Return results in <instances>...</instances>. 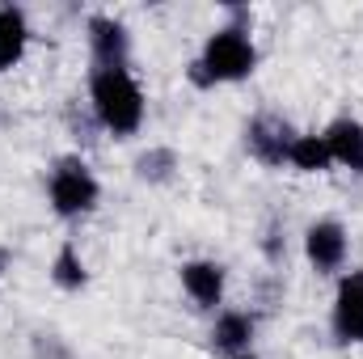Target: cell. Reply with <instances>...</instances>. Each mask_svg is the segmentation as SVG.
<instances>
[{
    "label": "cell",
    "mask_w": 363,
    "mask_h": 359,
    "mask_svg": "<svg viewBox=\"0 0 363 359\" xmlns=\"http://www.w3.org/2000/svg\"><path fill=\"white\" fill-rule=\"evenodd\" d=\"M0 270H4V263H0Z\"/></svg>",
    "instance_id": "cell-16"
},
{
    "label": "cell",
    "mask_w": 363,
    "mask_h": 359,
    "mask_svg": "<svg viewBox=\"0 0 363 359\" xmlns=\"http://www.w3.org/2000/svg\"><path fill=\"white\" fill-rule=\"evenodd\" d=\"M237 359H254V355H237Z\"/></svg>",
    "instance_id": "cell-15"
},
{
    "label": "cell",
    "mask_w": 363,
    "mask_h": 359,
    "mask_svg": "<svg viewBox=\"0 0 363 359\" xmlns=\"http://www.w3.org/2000/svg\"><path fill=\"white\" fill-rule=\"evenodd\" d=\"M89 110L101 131H110L114 140H131L144 127L148 97L140 89V81L131 77V68H93Z\"/></svg>",
    "instance_id": "cell-1"
},
{
    "label": "cell",
    "mask_w": 363,
    "mask_h": 359,
    "mask_svg": "<svg viewBox=\"0 0 363 359\" xmlns=\"http://www.w3.org/2000/svg\"><path fill=\"white\" fill-rule=\"evenodd\" d=\"M30 47V21L17 4H0V72L17 68Z\"/></svg>",
    "instance_id": "cell-11"
},
{
    "label": "cell",
    "mask_w": 363,
    "mask_h": 359,
    "mask_svg": "<svg viewBox=\"0 0 363 359\" xmlns=\"http://www.w3.org/2000/svg\"><path fill=\"white\" fill-rule=\"evenodd\" d=\"M85 34H89L93 68H127V60H131V30H127V21H118L114 13H93L85 21Z\"/></svg>",
    "instance_id": "cell-6"
},
{
    "label": "cell",
    "mask_w": 363,
    "mask_h": 359,
    "mask_svg": "<svg viewBox=\"0 0 363 359\" xmlns=\"http://www.w3.org/2000/svg\"><path fill=\"white\" fill-rule=\"evenodd\" d=\"M174 170H178V153L165 148V144H157V148H148V153L135 157V178L148 182V186H165V182L174 178Z\"/></svg>",
    "instance_id": "cell-14"
},
{
    "label": "cell",
    "mask_w": 363,
    "mask_h": 359,
    "mask_svg": "<svg viewBox=\"0 0 363 359\" xmlns=\"http://www.w3.org/2000/svg\"><path fill=\"white\" fill-rule=\"evenodd\" d=\"M321 140H325L334 165H342V170H351V174L363 178V123L359 118H351V114L334 118V123L321 131Z\"/></svg>",
    "instance_id": "cell-10"
},
{
    "label": "cell",
    "mask_w": 363,
    "mask_h": 359,
    "mask_svg": "<svg viewBox=\"0 0 363 359\" xmlns=\"http://www.w3.org/2000/svg\"><path fill=\"white\" fill-rule=\"evenodd\" d=\"M300 131L283 118V114H274V110H262V114H254L250 123H245V148H250V157L258 161V165H267V170H283L287 165V153H291V140H296Z\"/></svg>",
    "instance_id": "cell-4"
},
{
    "label": "cell",
    "mask_w": 363,
    "mask_h": 359,
    "mask_svg": "<svg viewBox=\"0 0 363 359\" xmlns=\"http://www.w3.org/2000/svg\"><path fill=\"white\" fill-rule=\"evenodd\" d=\"M182 292L199 304V309H216L224 300V283H228V270L220 267L216 258H190L182 263Z\"/></svg>",
    "instance_id": "cell-8"
},
{
    "label": "cell",
    "mask_w": 363,
    "mask_h": 359,
    "mask_svg": "<svg viewBox=\"0 0 363 359\" xmlns=\"http://www.w3.org/2000/svg\"><path fill=\"white\" fill-rule=\"evenodd\" d=\"M347 254H351V237L338 220H313L304 228V258L317 275H334V270L347 267Z\"/></svg>",
    "instance_id": "cell-7"
},
{
    "label": "cell",
    "mask_w": 363,
    "mask_h": 359,
    "mask_svg": "<svg viewBox=\"0 0 363 359\" xmlns=\"http://www.w3.org/2000/svg\"><path fill=\"white\" fill-rule=\"evenodd\" d=\"M287 165H291L296 174H330V170H334L330 148H325V140H321L317 131H300V136L291 140Z\"/></svg>",
    "instance_id": "cell-12"
},
{
    "label": "cell",
    "mask_w": 363,
    "mask_h": 359,
    "mask_svg": "<svg viewBox=\"0 0 363 359\" xmlns=\"http://www.w3.org/2000/svg\"><path fill=\"white\" fill-rule=\"evenodd\" d=\"M51 283L60 292H81L89 283V267H85V258H81V250L72 241H64L55 250V258H51Z\"/></svg>",
    "instance_id": "cell-13"
},
{
    "label": "cell",
    "mask_w": 363,
    "mask_h": 359,
    "mask_svg": "<svg viewBox=\"0 0 363 359\" xmlns=\"http://www.w3.org/2000/svg\"><path fill=\"white\" fill-rule=\"evenodd\" d=\"M199 68L207 72L211 85H237L258 72V47L245 26H216L199 51Z\"/></svg>",
    "instance_id": "cell-2"
},
{
    "label": "cell",
    "mask_w": 363,
    "mask_h": 359,
    "mask_svg": "<svg viewBox=\"0 0 363 359\" xmlns=\"http://www.w3.org/2000/svg\"><path fill=\"white\" fill-rule=\"evenodd\" d=\"M330 330L338 343L363 347V270H347L334 287V309H330Z\"/></svg>",
    "instance_id": "cell-5"
},
{
    "label": "cell",
    "mask_w": 363,
    "mask_h": 359,
    "mask_svg": "<svg viewBox=\"0 0 363 359\" xmlns=\"http://www.w3.org/2000/svg\"><path fill=\"white\" fill-rule=\"evenodd\" d=\"M254 334H258V317L245 313V309H224L211 326V351L237 359V355H250L254 347Z\"/></svg>",
    "instance_id": "cell-9"
},
{
    "label": "cell",
    "mask_w": 363,
    "mask_h": 359,
    "mask_svg": "<svg viewBox=\"0 0 363 359\" xmlns=\"http://www.w3.org/2000/svg\"><path fill=\"white\" fill-rule=\"evenodd\" d=\"M47 203L60 220H85L101 203V182L93 178L85 157H60L47 178Z\"/></svg>",
    "instance_id": "cell-3"
}]
</instances>
